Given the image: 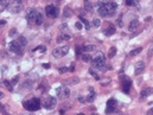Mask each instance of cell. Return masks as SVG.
<instances>
[{"label": "cell", "instance_id": "d6a6232c", "mask_svg": "<svg viewBox=\"0 0 153 115\" xmlns=\"http://www.w3.org/2000/svg\"><path fill=\"white\" fill-rule=\"evenodd\" d=\"M75 51H76V55H81L82 52H83V46H77V45H76Z\"/></svg>", "mask_w": 153, "mask_h": 115}, {"label": "cell", "instance_id": "836d02e7", "mask_svg": "<svg viewBox=\"0 0 153 115\" xmlns=\"http://www.w3.org/2000/svg\"><path fill=\"white\" fill-rule=\"evenodd\" d=\"M152 56H153V45H151L150 49H148V52H147V57H148V58H151Z\"/></svg>", "mask_w": 153, "mask_h": 115}, {"label": "cell", "instance_id": "9a60e30c", "mask_svg": "<svg viewBox=\"0 0 153 115\" xmlns=\"http://www.w3.org/2000/svg\"><path fill=\"white\" fill-rule=\"evenodd\" d=\"M138 26H139V20H138V19H133V20L131 21L129 26H128V30L133 32L134 30H137V29H138Z\"/></svg>", "mask_w": 153, "mask_h": 115}, {"label": "cell", "instance_id": "44dd1931", "mask_svg": "<svg viewBox=\"0 0 153 115\" xmlns=\"http://www.w3.org/2000/svg\"><path fill=\"white\" fill-rule=\"evenodd\" d=\"M18 43H19L21 46H25V45L27 44V41L24 36H19V37H18Z\"/></svg>", "mask_w": 153, "mask_h": 115}, {"label": "cell", "instance_id": "ee69618b", "mask_svg": "<svg viewBox=\"0 0 153 115\" xmlns=\"http://www.w3.org/2000/svg\"><path fill=\"white\" fill-rule=\"evenodd\" d=\"M121 18H122V15H120V18H119V26H122V21H121Z\"/></svg>", "mask_w": 153, "mask_h": 115}, {"label": "cell", "instance_id": "60d3db41", "mask_svg": "<svg viewBox=\"0 0 153 115\" xmlns=\"http://www.w3.org/2000/svg\"><path fill=\"white\" fill-rule=\"evenodd\" d=\"M120 80H121V81H126V80H128V77H127L126 75H125V76L122 75V76H120Z\"/></svg>", "mask_w": 153, "mask_h": 115}, {"label": "cell", "instance_id": "f1b7e54d", "mask_svg": "<svg viewBox=\"0 0 153 115\" xmlns=\"http://www.w3.org/2000/svg\"><path fill=\"white\" fill-rule=\"evenodd\" d=\"M31 86H32V82H30V81H26L24 84H23V88H25V89H31Z\"/></svg>", "mask_w": 153, "mask_h": 115}, {"label": "cell", "instance_id": "f5cc1de1", "mask_svg": "<svg viewBox=\"0 0 153 115\" xmlns=\"http://www.w3.org/2000/svg\"><path fill=\"white\" fill-rule=\"evenodd\" d=\"M0 1H1V0H0Z\"/></svg>", "mask_w": 153, "mask_h": 115}, {"label": "cell", "instance_id": "30bf717a", "mask_svg": "<svg viewBox=\"0 0 153 115\" xmlns=\"http://www.w3.org/2000/svg\"><path fill=\"white\" fill-rule=\"evenodd\" d=\"M45 12H46L47 17L56 18V17L58 15V8L56 6H53V5H47V6L45 7Z\"/></svg>", "mask_w": 153, "mask_h": 115}, {"label": "cell", "instance_id": "e575fe53", "mask_svg": "<svg viewBox=\"0 0 153 115\" xmlns=\"http://www.w3.org/2000/svg\"><path fill=\"white\" fill-rule=\"evenodd\" d=\"M114 110H115V107H107L106 114H110V113H113Z\"/></svg>", "mask_w": 153, "mask_h": 115}, {"label": "cell", "instance_id": "2e32d148", "mask_svg": "<svg viewBox=\"0 0 153 115\" xmlns=\"http://www.w3.org/2000/svg\"><path fill=\"white\" fill-rule=\"evenodd\" d=\"M153 93V89L152 88H145L141 93H140V96L142 97V99H145V97H147V96H150V95Z\"/></svg>", "mask_w": 153, "mask_h": 115}, {"label": "cell", "instance_id": "8fae6325", "mask_svg": "<svg viewBox=\"0 0 153 115\" xmlns=\"http://www.w3.org/2000/svg\"><path fill=\"white\" fill-rule=\"evenodd\" d=\"M144 70H145V63L144 62H138L137 64H135V69H134V74L137 75H140L144 72Z\"/></svg>", "mask_w": 153, "mask_h": 115}, {"label": "cell", "instance_id": "4dcf8cb0", "mask_svg": "<svg viewBox=\"0 0 153 115\" xmlns=\"http://www.w3.org/2000/svg\"><path fill=\"white\" fill-rule=\"evenodd\" d=\"M45 50H46V47L44 46V45H40V46H37V47H36L33 51H42V52H45Z\"/></svg>", "mask_w": 153, "mask_h": 115}, {"label": "cell", "instance_id": "5b68a950", "mask_svg": "<svg viewBox=\"0 0 153 115\" xmlns=\"http://www.w3.org/2000/svg\"><path fill=\"white\" fill-rule=\"evenodd\" d=\"M68 52H69V46H68V45H64V46H61V47H56L52 51V55H53V57L60 58V57L65 56Z\"/></svg>", "mask_w": 153, "mask_h": 115}, {"label": "cell", "instance_id": "cb8c5ba5", "mask_svg": "<svg viewBox=\"0 0 153 115\" xmlns=\"http://www.w3.org/2000/svg\"><path fill=\"white\" fill-rule=\"evenodd\" d=\"M115 54H116V47L112 46L109 49V51H108V57H109V58H113L114 56H115Z\"/></svg>", "mask_w": 153, "mask_h": 115}, {"label": "cell", "instance_id": "ba28073f", "mask_svg": "<svg viewBox=\"0 0 153 115\" xmlns=\"http://www.w3.org/2000/svg\"><path fill=\"white\" fill-rule=\"evenodd\" d=\"M56 104H57V100H56L55 97H52V96H49V97H46V99L44 100V102H43L44 108L47 109V110H51V109H53Z\"/></svg>", "mask_w": 153, "mask_h": 115}, {"label": "cell", "instance_id": "c3c4849f", "mask_svg": "<svg viewBox=\"0 0 153 115\" xmlns=\"http://www.w3.org/2000/svg\"><path fill=\"white\" fill-rule=\"evenodd\" d=\"M76 115H84L83 113H78V114H76Z\"/></svg>", "mask_w": 153, "mask_h": 115}, {"label": "cell", "instance_id": "277c9868", "mask_svg": "<svg viewBox=\"0 0 153 115\" xmlns=\"http://www.w3.org/2000/svg\"><path fill=\"white\" fill-rule=\"evenodd\" d=\"M105 61H106V57L102 52H99L94 57L93 59V67L95 69H102L105 67Z\"/></svg>", "mask_w": 153, "mask_h": 115}, {"label": "cell", "instance_id": "8d00e7d4", "mask_svg": "<svg viewBox=\"0 0 153 115\" xmlns=\"http://www.w3.org/2000/svg\"><path fill=\"white\" fill-rule=\"evenodd\" d=\"M67 71H68L67 67H61V68H60V72H61V74H64V72H67Z\"/></svg>", "mask_w": 153, "mask_h": 115}, {"label": "cell", "instance_id": "816d5d0a", "mask_svg": "<svg viewBox=\"0 0 153 115\" xmlns=\"http://www.w3.org/2000/svg\"><path fill=\"white\" fill-rule=\"evenodd\" d=\"M84 1H87V0H84Z\"/></svg>", "mask_w": 153, "mask_h": 115}, {"label": "cell", "instance_id": "7402d4cb", "mask_svg": "<svg viewBox=\"0 0 153 115\" xmlns=\"http://www.w3.org/2000/svg\"><path fill=\"white\" fill-rule=\"evenodd\" d=\"M63 14H64V17H65V18H69V17H71V15H73V11H71V10H70V7H65V8H64V12H63Z\"/></svg>", "mask_w": 153, "mask_h": 115}, {"label": "cell", "instance_id": "ab89813d", "mask_svg": "<svg viewBox=\"0 0 153 115\" xmlns=\"http://www.w3.org/2000/svg\"><path fill=\"white\" fill-rule=\"evenodd\" d=\"M15 33H17V30H15V29H11V31H10V36H14Z\"/></svg>", "mask_w": 153, "mask_h": 115}, {"label": "cell", "instance_id": "b9f144b4", "mask_svg": "<svg viewBox=\"0 0 153 115\" xmlns=\"http://www.w3.org/2000/svg\"><path fill=\"white\" fill-rule=\"evenodd\" d=\"M43 68L49 69V68H50V64H49V63H43Z\"/></svg>", "mask_w": 153, "mask_h": 115}, {"label": "cell", "instance_id": "7a4b0ae2", "mask_svg": "<svg viewBox=\"0 0 153 115\" xmlns=\"http://www.w3.org/2000/svg\"><path fill=\"white\" fill-rule=\"evenodd\" d=\"M26 20L29 23H34L36 25H40L43 23V15L39 12H37L34 8H31L26 14Z\"/></svg>", "mask_w": 153, "mask_h": 115}, {"label": "cell", "instance_id": "603a6c76", "mask_svg": "<svg viewBox=\"0 0 153 115\" xmlns=\"http://www.w3.org/2000/svg\"><path fill=\"white\" fill-rule=\"evenodd\" d=\"M142 51V47H137V49H134V50H132L131 52H129V56H132V57H134V56H137V55H139L140 52Z\"/></svg>", "mask_w": 153, "mask_h": 115}, {"label": "cell", "instance_id": "74e56055", "mask_svg": "<svg viewBox=\"0 0 153 115\" xmlns=\"http://www.w3.org/2000/svg\"><path fill=\"white\" fill-rule=\"evenodd\" d=\"M75 26H76L77 30H81V29H82V23H81V21H77V23L75 24Z\"/></svg>", "mask_w": 153, "mask_h": 115}, {"label": "cell", "instance_id": "3957f363", "mask_svg": "<svg viewBox=\"0 0 153 115\" xmlns=\"http://www.w3.org/2000/svg\"><path fill=\"white\" fill-rule=\"evenodd\" d=\"M23 106H24V108L26 109V110L36 112V110H38L40 108V101H39V99L33 97V99H31L29 101H24L23 102Z\"/></svg>", "mask_w": 153, "mask_h": 115}, {"label": "cell", "instance_id": "9c48e42d", "mask_svg": "<svg viewBox=\"0 0 153 115\" xmlns=\"http://www.w3.org/2000/svg\"><path fill=\"white\" fill-rule=\"evenodd\" d=\"M21 47L23 46L18 43V41H13V42L10 43V50H11L12 52H14V54H17V55L23 54V49H21Z\"/></svg>", "mask_w": 153, "mask_h": 115}, {"label": "cell", "instance_id": "7c38bea8", "mask_svg": "<svg viewBox=\"0 0 153 115\" xmlns=\"http://www.w3.org/2000/svg\"><path fill=\"white\" fill-rule=\"evenodd\" d=\"M89 90H90V94L87 95L86 102H89V103H92V102L95 100V97H96V93L94 91V89H93V88H89Z\"/></svg>", "mask_w": 153, "mask_h": 115}, {"label": "cell", "instance_id": "ffe728a7", "mask_svg": "<svg viewBox=\"0 0 153 115\" xmlns=\"http://www.w3.org/2000/svg\"><path fill=\"white\" fill-rule=\"evenodd\" d=\"M84 8H86V11H88V12H93V5H92V2L89 0L84 1Z\"/></svg>", "mask_w": 153, "mask_h": 115}, {"label": "cell", "instance_id": "d590c367", "mask_svg": "<svg viewBox=\"0 0 153 115\" xmlns=\"http://www.w3.org/2000/svg\"><path fill=\"white\" fill-rule=\"evenodd\" d=\"M125 4H126L127 6H132V5H134V0H126Z\"/></svg>", "mask_w": 153, "mask_h": 115}, {"label": "cell", "instance_id": "8992f818", "mask_svg": "<svg viewBox=\"0 0 153 115\" xmlns=\"http://www.w3.org/2000/svg\"><path fill=\"white\" fill-rule=\"evenodd\" d=\"M21 4H23V0H12L11 4L8 5V10L10 12L12 13H18L21 8Z\"/></svg>", "mask_w": 153, "mask_h": 115}, {"label": "cell", "instance_id": "1f68e13d", "mask_svg": "<svg viewBox=\"0 0 153 115\" xmlns=\"http://www.w3.org/2000/svg\"><path fill=\"white\" fill-rule=\"evenodd\" d=\"M80 20H81V23H83V24H84V26H86V29H87V30H89V29H90V25H89V23H88V21H87L86 19L81 18Z\"/></svg>", "mask_w": 153, "mask_h": 115}, {"label": "cell", "instance_id": "f907efd6", "mask_svg": "<svg viewBox=\"0 0 153 115\" xmlns=\"http://www.w3.org/2000/svg\"><path fill=\"white\" fill-rule=\"evenodd\" d=\"M0 109H1V104H0Z\"/></svg>", "mask_w": 153, "mask_h": 115}, {"label": "cell", "instance_id": "f35d334b", "mask_svg": "<svg viewBox=\"0 0 153 115\" xmlns=\"http://www.w3.org/2000/svg\"><path fill=\"white\" fill-rule=\"evenodd\" d=\"M18 80H19V77H18V76H15V77H14L13 80L11 81V84H12V86H14V84H15V83L18 82Z\"/></svg>", "mask_w": 153, "mask_h": 115}, {"label": "cell", "instance_id": "7bdbcfd3", "mask_svg": "<svg viewBox=\"0 0 153 115\" xmlns=\"http://www.w3.org/2000/svg\"><path fill=\"white\" fill-rule=\"evenodd\" d=\"M147 115H153V108H151L148 112H147Z\"/></svg>", "mask_w": 153, "mask_h": 115}, {"label": "cell", "instance_id": "d6986e66", "mask_svg": "<svg viewBox=\"0 0 153 115\" xmlns=\"http://www.w3.org/2000/svg\"><path fill=\"white\" fill-rule=\"evenodd\" d=\"M96 50V46L95 45H92V44H88V45H84L83 46V51L84 52H90V51H94Z\"/></svg>", "mask_w": 153, "mask_h": 115}, {"label": "cell", "instance_id": "681fc988", "mask_svg": "<svg viewBox=\"0 0 153 115\" xmlns=\"http://www.w3.org/2000/svg\"><path fill=\"white\" fill-rule=\"evenodd\" d=\"M57 1H62V0H57Z\"/></svg>", "mask_w": 153, "mask_h": 115}, {"label": "cell", "instance_id": "52a82bcc", "mask_svg": "<svg viewBox=\"0 0 153 115\" xmlns=\"http://www.w3.org/2000/svg\"><path fill=\"white\" fill-rule=\"evenodd\" d=\"M56 93H57V96H58V99L61 100H65L69 97V95H70V89L68 88V87H60V88L56 90Z\"/></svg>", "mask_w": 153, "mask_h": 115}, {"label": "cell", "instance_id": "d4e9b609", "mask_svg": "<svg viewBox=\"0 0 153 115\" xmlns=\"http://www.w3.org/2000/svg\"><path fill=\"white\" fill-rule=\"evenodd\" d=\"M82 61L84 62V63H88V62L92 61V57H90V55L88 54H82Z\"/></svg>", "mask_w": 153, "mask_h": 115}, {"label": "cell", "instance_id": "ac0fdd59", "mask_svg": "<svg viewBox=\"0 0 153 115\" xmlns=\"http://www.w3.org/2000/svg\"><path fill=\"white\" fill-rule=\"evenodd\" d=\"M103 33L106 34V36H112V34L115 33V27H114L113 25H110L108 29H106V30L103 31Z\"/></svg>", "mask_w": 153, "mask_h": 115}, {"label": "cell", "instance_id": "e0dca14e", "mask_svg": "<svg viewBox=\"0 0 153 115\" xmlns=\"http://www.w3.org/2000/svg\"><path fill=\"white\" fill-rule=\"evenodd\" d=\"M8 5H10L8 0H1V1H0V13L4 12L7 7H8Z\"/></svg>", "mask_w": 153, "mask_h": 115}, {"label": "cell", "instance_id": "7dc6e473", "mask_svg": "<svg viewBox=\"0 0 153 115\" xmlns=\"http://www.w3.org/2000/svg\"><path fill=\"white\" fill-rule=\"evenodd\" d=\"M0 97H4V94H2L1 91H0Z\"/></svg>", "mask_w": 153, "mask_h": 115}, {"label": "cell", "instance_id": "f6af8a7d", "mask_svg": "<svg viewBox=\"0 0 153 115\" xmlns=\"http://www.w3.org/2000/svg\"><path fill=\"white\" fill-rule=\"evenodd\" d=\"M5 24H6V21L5 20H0V26H4Z\"/></svg>", "mask_w": 153, "mask_h": 115}, {"label": "cell", "instance_id": "bcb514c9", "mask_svg": "<svg viewBox=\"0 0 153 115\" xmlns=\"http://www.w3.org/2000/svg\"><path fill=\"white\" fill-rule=\"evenodd\" d=\"M1 109H2V107H1ZM2 112H4V115H10V114H7V113L5 112V110H4V109H2Z\"/></svg>", "mask_w": 153, "mask_h": 115}, {"label": "cell", "instance_id": "484cf974", "mask_svg": "<svg viewBox=\"0 0 153 115\" xmlns=\"http://www.w3.org/2000/svg\"><path fill=\"white\" fill-rule=\"evenodd\" d=\"M116 106V101L114 99H109L107 101V107H115Z\"/></svg>", "mask_w": 153, "mask_h": 115}, {"label": "cell", "instance_id": "5bb4252c", "mask_svg": "<svg viewBox=\"0 0 153 115\" xmlns=\"http://www.w3.org/2000/svg\"><path fill=\"white\" fill-rule=\"evenodd\" d=\"M131 86H132V82L129 81V80H126V81L122 83V90H123L126 94H128V93H129V89H131Z\"/></svg>", "mask_w": 153, "mask_h": 115}, {"label": "cell", "instance_id": "83f0119b", "mask_svg": "<svg viewBox=\"0 0 153 115\" xmlns=\"http://www.w3.org/2000/svg\"><path fill=\"white\" fill-rule=\"evenodd\" d=\"M93 25L95 27H99L101 25V20L100 19H97V18H95V19H93Z\"/></svg>", "mask_w": 153, "mask_h": 115}, {"label": "cell", "instance_id": "f546056e", "mask_svg": "<svg viewBox=\"0 0 153 115\" xmlns=\"http://www.w3.org/2000/svg\"><path fill=\"white\" fill-rule=\"evenodd\" d=\"M89 72H90V74L93 75V76H94V78H95V80H97V81H99V80H100V76H99V75L96 74V72H95V71H94L93 69H89Z\"/></svg>", "mask_w": 153, "mask_h": 115}, {"label": "cell", "instance_id": "4fadbf2b", "mask_svg": "<svg viewBox=\"0 0 153 115\" xmlns=\"http://www.w3.org/2000/svg\"><path fill=\"white\" fill-rule=\"evenodd\" d=\"M71 39V37H70V34L68 33H62L61 36H58V38H57V43H63V42H68Z\"/></svg>", "mask_w": 153, "mask_h": 115}, {"label": "cell", "instance_id": "6da1fadb", "mask_svg": "<svg viewBox=\"0 0 153 115\" xmlns=\"http://www.w3.org/2000/svg\"><path fill=\"white\" fill-rule=\"evenodd\" d=\"M116 8H118V5L113 1H110V0H106V1H102V2L97 4L99 13H100L101 17H105V18L114 15Z\"/></svg>", "mask_w": 153, "mask_h": 115}, {"label": "cell", "instance_id": "4316f807", "mask_svg": "<svg viewBox=\"0 0 153 115\" xmlns=\"http://www.w3.org/2000/svg\"><path fill=\"white\" fill-rule=\"evenodd\" d=\"M2 83H4L5 86H6V88L8 89L10 91H12V90H13V86L11 84V82H8V81H4V82H2Z\"/></svg>", "mask_w": 153, "mask_h": 115}]
</instances>
